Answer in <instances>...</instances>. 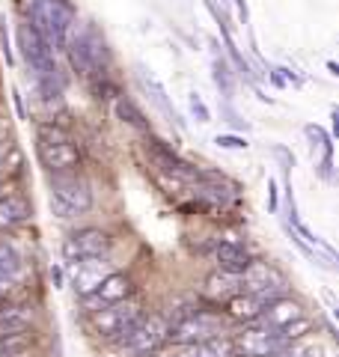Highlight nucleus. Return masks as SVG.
<instances>
[{"label": "nucleus", "mask_w": 339, "mask_h": 357, "mask_svg": "<svg viewBox=\"0 0 339 357\" xmlns=\"http://www.w3.org/2000/svg\"><path fill=\"white\" fill-rule=\"evenodd\" d=\"M188 110H190V116H194L199 126L211 122V110H209L206 102H202V96H199V93H188Z\"/></svg>", "instance_id": "nucleus-24"}, {"label": "nucleus", "mask_w": 339, "mask_h": 357, "mask_svg": "<svg viewBox=\"0 0 339 357\" xmlns=\"http://www.w3.org/2000/svg\"><path fill=\"white\" fill-rule=\"evenodd\" d=\"M241 292V274H229V271H211L202 283V295L214 304H226L229 298H235Z\"/></svg>", "instance_id": "nucleus-14"}, {"label": "nucleus", "mask_w": 339, "mask_h": 357, "mask_svg": "<svg viewBox=\"0 0 339 357\" xmlns=\"http://www.w3.org/2000/svg\"><path fill=\"white\" fill-rule=\"evenodd\" d=\"M241 292H250V295H256L259 301H262V304H271V301L282 298V292H286V280H282V274L274 265L253 259L250 265H247V271L241 274Z\"/></svg>", "instance_id": "nucleus-9"}, {"label": "nucleus", "mask_w": 339, "mask_h": 357, "mask_svg": "<svg viewBox=\"0 0 339 357\" xmlns=\"http://www.w3.org/2000/svg\"><path fill=\"white\" fill-rule=\"evenodd\" d=\"M36 152H39L42 167L51 176H69V173H77V167H81V149H77V143L69 137V131L60 126L39 128Z\"/></svg>", "instance_id": "nucleus-2"}, {"label": "nucleus", "mask_w": 339, "mask_h": 357, "mask_svg": "<svg viewBox=\"0 0 339 357\" xmlns=\"http://www.w3.org/2000/svg\"><path fill=\"white\" fill-rule=\"evenodd\" d=\"M235 9H239V18L247 24V21H250V6H247V0H235Z\"/></svg>", "instance_id": "nucleus-27"}, {"label": "nucleus", "mask_w": 339, "mask_h": 357, "mask_svg": "<svg viewBox=\"0 0 339 357\" xmlns=\"http://www.w3.org/2000/svg\"><path fill=\"white\" fill-rule=\"evenodd\" d=\"M89 316H93V331L101 340H122L143 316V304L137 298H126V301H119V304L89 312Z\"/></svg>", "instance_id": "nucleus-6"}, {"label": "nucleus", "mask_w": 339, "mask_h": 357, "mask_svg": "<svg viewBox=\"0 0 339 357\" xmlns=\"http://www.w3.org/2000/svg\"><path fill=\"white\" fill-rule=\"evenodd\" d=\"M21 268H24V262H21V253L9 241H0V277H6V280L18 283Z\"/></svg>", "instance_id": "nucleus-22"}, {"label": "nucleus", "mask_w": 339, "mask_h": 357, "mask_svg": "<svg viewBox=\"0 0 339 357\" xmlns=\"http://www.w3.org/2000/svg\"><path fill=\"white\" fill-rule=\"evenodd\" d=\"M229 354H232V342L226 337H214L197 345H185L179 357H229Z\"/></svg>", "instance_id": "nucleus-21"}, {"label": "nucleus", "mask_w": 339, "mask_h": 357, "mask_svg": "<svg viewBox=\"0 0 339 357\" xmlns=\"http://www.w3.org/2000/svg\"><path fill=\"white\" fill-rule=\"evenodd\" d=\"M232 342V354H241V357H274L280 354L286 345L277 337V331L271 328H244L241 333H235L229 340Z\"/></svg>", "instance_id": "nucleus-10"}, {"label": "nucleus", "mask_w": 339, "mask_h": 357, "mask_svg": "<svg viewBox=\"0 0 339 357\" xmlns=\"http://www.w3.org/2000/svg\"><path fill=\"white\" fill-rule=\"evenodd\" d=\"M113 274V268L107 262V256H101V259H86V262H75L72 265V289L77 298H86L93 295L96 289L105 283V277Z\"/></svg>", "instance_id": "nucleus-12"}, {"label": "nucleus", "mask_w": 339, "mask_h": 357, "mask_svg": "<svg viewBox=\"0 0 339 357\" xmlns=\"http://www.w3.org/2000/svg\"><path fill=\"white\" fill-rule=\"evenodd\" d=\"M0 45H3L6 63H13V48H9V33H6V15H0Z\"/></svg>", "instance_id": "nucleus-26"}, {"label": "nucleus", "mask_w": 339, "mask_h": 357, "mask_svg": "<svg viewBox=\"0 0 339 357\" xmlns=\"http://www.w3.org/2000/svg\"><path fill=\"white\" fill-rule=\"evenodd\" d=\"M226 319H232V321H244V325H253V321H259V316H262V310L265 304L259 301L256 295L250 292H239L235 298L226 301Z\"/></svg>", "instance_id": "nucleus-17"}, {"label": "nucleus", "mask_w": 339, "mask_h": 357, "mask_svg": "<svg viewBox=\"0 0 339 357\" xmlns=\"http://www.w3.org/2000/svg\"><path fill=\"white\" fill-rule=\"evenodd\" d=\"M66 51H69V60L75 66V72L84 75V77L98 75V69L107 60V45H105V39L98 36L96 27H81L77 30V24H75L69 42H66Z\"/></svg>", "instance_id": "nucleus-5"}, {"label": "nucleus", "mask_w": 339, "mask_h": 357, "mask_svg": "<svg viewBox=\"0 0 339 357\" xmlns=\"http://www.w3.org/2000/svg\"><path fill=\"white\" fill-rule=\"evenodd\" d=\"M48 206L56 218L69 220L77 215H86L93 208V188L77 173L69 176H51L48 178Z\"/></svg>", "instance_id": "nucleus-3"}, {"label": "nucleus", "mask_w": 339, "mask_h": 357, "mask_svg": "<svg viewBox=\"0 0 339 357\" xmlns=\"http://www.w3.org/2000/svg\"><path fill=\"white\" fill-rule=\"evenodd\" d=\"M214 259H218L220 271L244 274L247 265L253 262V256H250V250H247L241 241H220L218 248H214Z\"/></svg>", "instance_id": "nucleus-16"}, {"label": "nucleus", "mask_w": 339, "mask_h": 357, "mask_svg": "<svg viewBox=\"0 0 339 357\" xmlns=\"http://www.w3.org/2000/svg\"><path fill=\"white\" fill-rule=\"evenodd\" d=\"M13 286H15L13 280H6V277H0V298H3V295L9 292V289H13Z\"/></svg>", "instance_id": "nucleus-28"}, {"label": "nucleus", "mask_w": 339, "mask_h": 357, "mask_svg": "<svg viewBox=\"0 0 339 357\" xmlns=\"http://www.w3.org/2000/svg\"><path fill=\"white\" fill-rule=\"evenodd\" d=\"M30 218V203L21 197H0V232L15 229Z\"/></svg>", "instance_id": "nucleus-20"}, {"label": "nucleus", "mask_w": 339, "mask_h": 357, "mask_svg": "<svg viewBox=\"0 0 339 357\" xmlns=\"http://www.w3.org/2000/svg\"><path fill=\"white\" fill-rule=\"evenodd\" d=\"M33 312L24 304H6L0 307V337H15V333H24L30 328Z\"/></svg>", "instance_id": "nucleus-18"}, {"label": "nucleus", "mask_w": 339, "mask_h": 357, "mask_svg": "<svg viewBox=\"0 0 339 357\" xmlns=\"http://www.w3.org/2000/svg\"><path fill=\"white\" fill-rule=\"evenodd\" d=\"M0 188H3V178H0Z\"/></svg>", "instance_id": "nucleus-31"}, {"label": "nucleus", "mask_w": 339, "mask_h": 357, "mask_svg": "<svg viewBox=\"0 0 339 357\" xmlns=\"http://www.w3.org/2000/svg\"><path fill=\"white\" fill-rule=\"evenodd\" d=\"M229 357H241V354H229Z\"/></svg>", "instance_id": "nucleus-30"}, {"label": "nucleus", "mask_w": 339, "mask_h": 357, "mask_svg": "<svg viewBox=\"0 0 339 357\" xmlns=\"http://www.w3.org/2000/svg\"><path fill=\"white\" fill-rule=\"evenodd\" d=\"M116 116L126 122V126L131 128H137L143 134H149V119L143 116V110L131 102V98H116Z\"/></svg>", "instance_id": "nucleus-23"}, {"label": "nucleus", "mask_w": 339, "mask_h": 357, "mask_svg": "<svg viewBox=\"0 0 339 357\" xmlns=\"http://www.w3.org/2000/svg\"><path fill=\"white\" fill-rule=\"evenodd\" d=\"M214 143H218L220 149H247V146H250L244 137H235V134H218Z\"/></svg>", "instance_id": "nucleus-25"}, {"label": "nucleus", "mask_w": 339, "mask_h": 357, "mask_svg": "<svg viewBox=\"0 0 339 357\" xmlns=\"http://www.w3.org/2000/svg\"><path fill=\"white\" fill-rule=\"evenodd\" d=\"M3 158H6V149H3V146H0V164H3Z\"/></svg>", "instance_id": "nucleus-29"}, {"label": "nucleus", "mask_w": 339, "mask_h": 357, "mask_svg": "<svg viewBox=\"0 0 339 357\" xmlns=\"http://www.w3.org/2000/svg\"><path fill=\"white\" fill-rule=\"evenodd\" d=\"M211 48H214V57H211V77H214V86L220 89V96H223V98H232V96H235V72H232L229 60H226V54L218 51V42H211Z\"/></svg>", "instance_id": "nucleus-19"}, {"label": "nucleus", "mask_w": 339, "mask_h": 357, "mask_svg": "<svg viewBox=\"0 0 339 357\" xmlns=\"http://www.w3.org/2000/svg\"><path fill=\"white\" fill-rule=\"evenodd\" d=\"M301 316H307V312H303V307L298 304V301H292V298L282 295V298H277V301H271V304H265L259 321H262L265 328H271V331H280V328H286L289 321H295V319H301Z\"/></svg>", "instance_id": "nucleus-13"}, {"label": "nucleus", "mask_w": 339, "mask_h": 357, "mask_svg": "<svg viewBox=\"0 0 339 357\" xmlns=\"http://www.w3.org/2000/svg\"><path fill=\"white\" fill-rule=\"evenodd\" d=\"M137 81H140V86H143V93L149 96V102L161 110V114L170 119V122H179V126H182V119H179V110L173 107V102H170V96H167V86L158 81V77L149 72V69H137Z\"/></svg>", "instance_id": "nucleus-15"}, {"label": "nucleus", "mask_w": 339, "mask_h": 357, "mask_svg": "<svg viewBox=\"0 0 339 357\" xmlns=\"http://www.w3.org/2000/svg\"><path fill=\"white\" fill-rule=\"evenodd\" d=\"M131 295H134L131 277L113 271V274L105 277V283H101L93 295H86V298H81V301L86 304L89 312H96V310H105V307H110V304H119V301H126V298H131Z\"/></svg>", "instance_id": "nucleus-11"}, {"label": "nucleus", "mask_w": 339, "mask_h": 357, "mask_svg": "<svg viewBox=\"0 0 339 357\" xmlns=\"http://www.w3.org/2000/svg\"><path fill=\"white\" fill-rule=\"evenodd\" d=\"M113 238L107 236L105 229L98 227H84V229H75L69 236L63 238V259L75 265V262H86V259H101V256H107Z\"/></svg>", "instance_id": "nucleus-8"}, {"label": "nucleus", "mask_w": 339, "mask_h": 357, "mask_svg": "<svg viewBox=\"0 0 339 357\" xmlns=\"http://www.w3.org/2000/svg\"><path fill=\"white\" fill-rule=\"evenodd\" d=\"M167 340H170V319L161 316V312H152V316L137 319V325L119 340V349L126 357H149Z\"/></svg>", "instance_id": "nucleus-4"}, {"label": "nucleus", "mask_w": 339, "mask_h": 357, "mask_svg": "<svg viewBox=\"0 0 339 357\" xmlns=\"http://www.w3.org/2000/svg\"><path fill=\"white\" fill-rule=\"evenodd\" d=\"M223 331H226V319L220 312L194 310L190 316L170 325V340L179 345H197V342H206L214 337H223Z\"/></svg>", "instance_id": "nucleus-7"}, {"label": "nucleus", "mask_w": 339, "mask_h": 357, "mask_svg": "<svg viewBox=\"0 0 339 357\" xmlns=\"http://www.w3.org/2000/svg\"><path fill=\"white\" fill-rule=\"evenodd\" d=\"M24 13V21H30L36 33H42L54 51H66V42L77 24V13L69 0H27Z\"/></svg>", "instance_id": "nucleus-1"}]
</instances>
